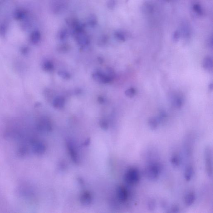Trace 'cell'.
I'll list each match as a JSON object with an SVG mask.
<instances>
[{"label": "cell", "mask_w": 213, "mask_h": 213, "mask_svg": "<svg viewBox=\"0 0 213 213\" xmlns=\"http://www.w3.org/2000/svg\"><path fill=\"white\" fill-rule=\"evenodd\" d=\"M125 182L129 185H134L139 182L140 174L137 168L132 167L126 171L124 177Z\"/></svg>", "instance_id": "1"}, {"label": "cell", "mask_w": 213, "mask_h": 213, "mask_svg": "<svg viewBox=\"0 0 213 213\" xmlns=\"http://www.w3.org/2000/svg\"><path fill=\"white\" fill-rule=\"evenodd\" d=\"M204 156L206 172L209 177H212L213 176V151L210 146L206 147Z\"/></svg>", "instance_id": "2"}, {"label": "cell", "mask_w": 213, "mask_h": 213, "mask_svg": "<svg viewBox=\"0 0 213 213\" xmlns=\"http://www.w3.org/2000/svg\"><path fill=\"white\" fill-rule=\"evenodd\" d=\"M160 167L158 164L152 163L147 167L145 169L146 177L149 180H156L159 176L160 172Z\"/></svg>", "instance_id": "3"}, {"label": "cell", "mask_w": 213, "mask_h": 213, "mask_svg": "<svg viewBox=\"0 0 213 213\" xmlns=\"http://www.w3.org/2000/svg\"><path fill=\"white\" fill-rule=\"evenodd\" d=\"M66 146L68 152L72 161L75 164H78L80 162V159L74 144L71 141L68 140L66 142Z\"/></svg>", "instance_id": "4"}, {"label": "cell", "mask_w": 213, "mask_h": 213, "mask_svg": "<svg viewBox=\"0 0 213 213\" xmlns=\"http://www.w3.org/2000/svg\"><path fill=\"white\" fill-rule=\"evenodd\" d=\"M92 77L95 81L102 83H109L112 81V79L103 72L97 71L92 75Z\"/></svg>", "instance_id": "5"}, {"label": "cell", "mask_w": 213, "mask_h": 213, "mask_svg": "<svg viewBox=\"0 0 213 213\" xmlns=\"http://www.w3.org/2000/svg\"><path fill=\"white\" fill-rule=\"evenodd\" d=\"M32 148L33 152L36 154H43L46 150V147L43 143L39 141L33 140L31 142Z\"/></svg>", "instance_id": "6"}, {"label": "cell", "mask_w": 213, "mask_h": 213, "mask_svg": "<svg viewBox=\"0 0 213 213\" xmlns=\"http://www.w3.org/2000/svg\"><path fill=\"white\" fill-rule=\"evenodd\" d=\"M38 127L39 131L44 132H50L52 129L51 123L46 118L42 119L39 122Z\"/></svg>", "instance_id": "7"}, {"label": "cell", "mask_w": 213, "mask_h": 213, "mask_svg": "<svg viewBox=\"0 0 213 213\" xmlns=\"http://www.w3.org/2000/svg\"><path fill=\"white\" fill-rule=\"evenodd\" d=\"M116 193L117 198L121 202H124L128 200L129 193L125 187L123 186H118L117 189Z\"/></svg>", "instance_id": "8"}, {"label": "cell", "mask_w": 213, "mask_h": 213, "mask_svg": "<svg viewBox=\"0 0 213 213\" xmlns=\"http://www.w3.org/2000/svg\"><path fill=\"white\" fill-rule=\"evenodd\" d=\"M75 35L78 44L82 47H85L88 45L90 40L87 35L85 33V32L76 34Z\"/></svg>", "instance_id": "9"}, {"label": "cell", "mask_w": 213, "mask_h": 213, "mask_svg": "<svg viewBox=\"0 0 213 213\" xmlns=\"http://www.w3.org/2000/svg\"><path fill=\"white\" fill-rule=\"evenodd\" d=\"M92 197L91 194L88 191L84 192L80 198V203L84 206H89L92 202Z\"/></svg>", "instance_id": "10"}, {"label": "cell", "mask_w": 213, "mask_h": 213, "mask_svg": "<svg viewBox=\"0 0 213 213\" xmlns=\"http://www.w3.org/2000/svg\"><path fill=\"white\" fill-rule=\"evenodd\" d=\"M195 200V194L192 191L189 192L184 197V203L186 206H190L193 204Z\"/></svg>", "instance_id": "11"}, {"label": "cell", "mask_w": 213, "mask_h": 213, "mask_svg": "<svg viewBox=\"0 0 213 213\" xmlns=\"http://www.w3.org/2000/svg\"><path fill=\"white\" fill-rule=\"evenodd\" d=\"M202 66L203 68L207 71H210L213 68V60L211 57L206 56L203 59L202 62Z\"/></svg>", "instance_id": "12"}, {"label": "cell", "mask_w": 213, "mask_h": 213, "mask_svg": "<svg viewBox=\"0 0 213 213\" xmlns=\"http://www.w3.org/2000/svg\"><path fill=\"white\" fill-rule=\"evenodd\" d=\"M65 99L64 97L58 96L55 98L53 102V105L54 108L57 109L62 108L64 106Z\"/></svg>", "instance_id": "13"}, {"label": "cell", "mask_w": 213, "mask_h": 213, "mask_svg": "<svg viewBox=\"0 0 213 213\" xmlns=\"http://www.w3.org/2000/svg\"><path fill=\"white\" fill-rule=\"evenodd\" d=\"M64 8V4L60 1H58L54 3L52 7L53 11L54 13H59L63 10Z\"/></svg>", "instance_id": "14"}, {"label": "cell", "mask_w": 213, "mask_h": 213, "mask_svg": "<svg viewBox=\"0 0 213 213\" xmlns=\"http://www.w3.org/2000/svg\"><path fill=\"white\" fill-rule=\"evenodd\" d=\"M194 174V168L192 166L189 165L186 167L184 172V178L186 181H189L192 178Z\"/></svg>", "instance_id": "15"}, {"label": "cell", "mask_w": 213, "mask_h": 213, "mask_svg": "<svg viewBox=\"0 0 213 213\" xmlns=\"http://www.w3.org/2000/svg\"><path fill=\"white\" fill-rule=\"evenodd\" d=\"M66 22L68 26L72 28L73 30L77 27L80 23L78 19L74 18H68L66 20Z\"/></svg>", "instance_id": "16"}, {"label": "cell", "mask_w": 213, "mask_h": 213, "mask_svg": "<svg viewBox=\"0 0 213 213\" xmlns=\"http://www.w3.org/2000/svg\"><path fill=\"white\" fill-rule=\"evenodd\" d=\"M160 121L158 119L155 117H150L148 120V124L150 128L152 130H156L157 128Z\"/></svg>", "instance_id": "17"}, {"label": "cell", "mask_w": 213, "mask_h": 213, "mask_svg": "<svg viewBox=\"0 0 213 213\" xmlns=\"http://www.w3.org/2000/svg\"><path fill=\"white\" fill-rule=\"evenodd\" d=\"M97 19L96 16L95 14H92L89 16L88 18L87 23L88 25L91 27H94L97 25Z\"/></svg>", "instance_id": "18"}, {"label": "cell", "mask_w": 213, "mask_h": 213, "mask_svg": "<svg viewBox=\"0 0 213 213\" xmlns=\"http://www.w3.org/2000/svg\"><path fill=\"white\" fill-rule=\"evenodd\" d=\"M108 36L106 35H102L98 40V45L99 46H104L108 43Z\"/></svg>", "instance_id": "19"}, {"label": "cell", "mask_w": 213, "mask_h": 213, "mask_svg": "<svg viewBox=\"0 0 213 213\" xmlns=\"http://www.w3.org/2000/svg\"><path fill=\"white\" fill-rule=\"evenodd\" d=\"M171 162L172 165L175 167L179 166L180 163V159L179 156L176 154L173 155L171 159Z\"/></svg>", "instance_id": "20"}, {"label": "cell", "mask_w": 213, "mask_h": 213, "mask_svg": "<svg viewBox=\"0 0 213 213\" xmlns=\"http://www.w3.org/2000/svg\"><path fill=\"white\" fill-rule=\"evenodd\" d=\"M114 36L117 40L120 42H124L125 41V36L124 33L121 31H116L114 33Z\"/></svg>", "instance_id": "21"}, {"label": "cell", "mask_w": 213, "mask_h": 213, "mask_svg": "<svg viewBox=\"0 0 213 213\" xmlns=\"http://www.w3.org/2000/svg\"><path fill=\"white\" fill-rule=\"evenodd\" d=\"M68 30L65 28H62L59 32V37L60 40L64 41L67 38L68 36Z\"/></svg>", "instance_id": "22"}, {"label": "cell", "mask_w": 213, "mask_h": 213, "mask_svg": "<svg viewBox=\"0 0 213 213\" xmlns=\"http://www.w3.org/2000/svg\"><path fill=\"white\" fill-rule=\"evenodd\" d=\"M41 39V34L38 31H35L33 33L31 36V40L34 43H37Z\"/></svg>", "instance_id": "23"}, {"label": "cell", "mask_w": 213, "mask_h": 213, "mask_svg": "<svg viewBox=\"0 0 213 213\" xmlns=\"http://www.w3.org/2000/svg\"><path fill=\"white\" fill-rule=\"evenodd\" d=\"M183 104L182 99L179 97H176L173 101V105L177 108H180Z\"/></svg>", "instance_id": "24"}, {"label": "cell", "mask_w": 213, "mask_h": 213, "mask_svg": "<svg viewBox=\"0 0 213 213\" xmlns=\"http://www.w3.org/2000/svg\"><path fill=\"white\" fill-rule=\"evenodd\" d=\"M136 90L134 88H130L125 91V95L129 98H132L136 94Z\"/></svg>", "instance_id": "25"}, {"label": "cell", "mask_w": 213, "mask_h": 213, "mask_svg": "<svg viewBox=\"0 0 213 213\" xmlns=\"http://www.w3.org/2000/svg\"><path fill=\"white\" fill-rule=\"evenodd\" d=\"M53 64L51 61H46L43 65V68L46 71H50L53 69Z\"/></svg>", "instance_id": "26"}, {"label": "cell", "mask_w": 213, "mask_h": 213, "mask_svg": "<svg viewBox=\"0 0 213 213\" xmlns=\"http://www.w3.org/2000/svg\"><path fill=\"white\" fill-rule=\"evenodd\" d=\"M58 75L61 78L65 79H68L71 78V75L65 71H60L58 72Z\"/></svg>", "instance_id": "27"}, {"label": "cell", "mask_w": 213, "mask_h": 213, "mask_svg": "<svg viewBox=\"0 0 213 213\" xmlns=\"http://www.w3.org/2000/svg\"><path fill=\"white\" fill-rule=\"evenodd\" d=\"M69 48V45L66 43H64V44L58 45L57 49L59 51L61 52H65L68 50Z\"/></svg>", "instance_id": "28"}, {"label": "cell", "mask_w": 213, "mask_h": 213, "mask_svg": "<svg viewBox=\"0 0 213 213\" xmlns=\"http://www.w3.org/2000/svg\"><path fill=\"white\" fill-rule=\"evenodd\" d=\"M107 76L110 77L113 80L115 78V73L114 70L112 68L108 67L106 69Z\"/></svg>", "instance_id": "29"}, {"label": "cell", "mask_w": 213, "mask_h": 213, "mask_svg": "<svg viewBox=\"0 0 213 213\" xmlns=\"http://www.w3.org/2000/svg\"><path fill=\"white\" fill-rule=\"evenodd\" d=\"M193 8L194 11L199 15H202L203 14V11H202V8L199 4H196L194 5Z\"/></svg>", "instance_id": "30"}, {"label": "cell", "mask_w": 213, "mask_h": 213, "mask_svg": "<svg viewBox=\"0 0 213 213\" xmlns=\"http://www.w3.org/2000/svg\"><path fill=\"white\" fill-rule=\"evenodd\" d=\"M116 5V1L115 0H108L107 2V6L111 10L114 9Z\"/></svg>", "instance_id": "31"}, {"label": "cell", "mask_w": 213, "mask_h": 213, "mask_svg": "<svg viewBox=\"0 0 213 213\" xmlns=\"http://www.w3.org/2000/svg\"><path fill=\"white\" fill-rule=\"evenodd\" d=\"M99 125L103 130H107L108 128V124L106 121L105 120H100L99 122Z\"/></svg>", "instance_id": "32"}, {"label": "cell", "mask_w": 213, "mask_h": 213, "mask_svg": "<svg viewBox=\"0 0 213 213\" xmlns=\"http://www.w3.org/2000/svg\"><path fill=\"white\" fill-rule=\"evenodd\" d=\"M183 29H182V31L184 36L186 37L188 36L189 35V29L188 25H186V24L183 25Z\"/></svg>", "instance_id": "33"}, {"label": "cell", "mask_w": 213, "mask_h": 213, "mask_svg": "<svg viewBox=\"0 0 213 213\" xmlns=\"http://www.w3.org/2000/svg\"><path fill=\"white\" fill-rule=\"evenodd\" d=\"M180 37V33L178 31H175L173 35V40L174 42H177L178 41Z\"/></svg>", "instance_id": "34"}, {"label": "cell", "mask_w": 213, "mask_h": 213, "mask_svg": "<svg viewBox=\"0 0 213 213\" xmlns=\"http://www.w3.org/2000/svg\"><path fill=\"white\" fill-rule=\"evenodd\" d=\"M145 10H147V12L151 13L153 11V7L151 5H147V6H145Z\"/></svg>", "instance_id": "35"}, {"label": "cell", "mask_w": 213, "mask_h": 213, "mask_svg": "<svg viewBox=\"0 0 213 213\" xmlns=\"http://www.w3.org/2000/svg\"><path fill=\"white\" fill-rule=\"evenodd\" d=\"M23 13L21 11H18L16 13V17L17 19H21L23 17Z\"/></svg>", "instance_id": "36"}, {"label": "cell", "mask_w": 213, "mask_h": 213, "mask_svg": "<svg viewBox=\"0 0 213 213\" xmlns=\"http://www.w3.org/2000/svg\"><path fill=\"white\" fill-rule=\"evenodd\" d=\"M98 101L99 103H103L105 102L104 98L102 97H101V96H99V97H98Z\"/></svg>", "instance_id": "37"}, {"label": "cell", "mask_w": 213, "mask_h": 213, "mask_svg": "<svg viewBox=\"0 0 213 213\" xmlns=\"http://www.w3.org/2000/svg\"><path fill=\"white\" fill-rule=\"evenodd\" d=\"M98 61L100 63H102L103 62V60L102 58H98Z\"/></svg>", "instance_id": "38"}, {"label": "cell", "mask_w": 213, "mask_h": 213, "mask_svg": "<svg viewBox=\"0 0 213 213\" xmlns=\"http://www.w3.org/2000/svg\"><path fill=\"white\" fill-rule=\"evenodd\" d=\"M209 87L210 90H212L213 88V84L211 83L210 84H209Z\"/></svg>", "instance_id": "39"}, {"label": "cell", "mask_w": 213, "mask_h": 213, "mask_svg": "<svg viewBox=\"0 0 213 213\" xmlns=\"http://www.w3.org/2000/svg\"><path fill=\"white\" fill-rule=\"evenodd\" d=\"M166 1H170V0H166Z\"/></svg>", "instance_id": "40"}]
</instances>
